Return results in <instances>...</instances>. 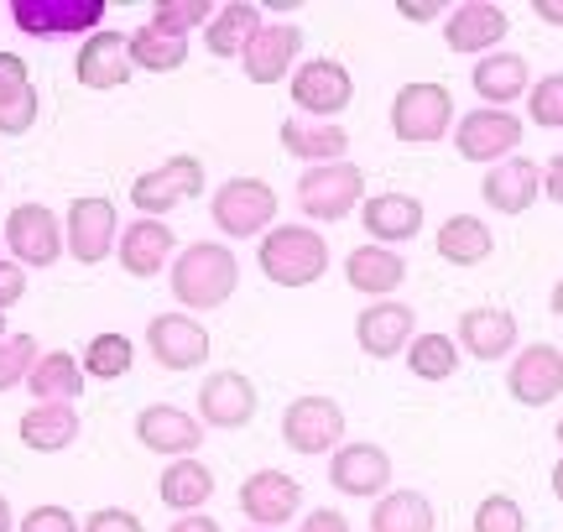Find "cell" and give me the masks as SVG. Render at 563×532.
<instances>
[{
	"mask_svg": "<svg viewBox=\"0 0 563 532\" xmlns=\"http://www.w3.org/2000/svg\"><path fill=\"white\" fill-rule=\"evenodd\" d=\"M235 282H241V262H235V251L220 246V241H194V246L173 262V298H178L188 313H194V308L230 303Z\"/></svg>",
	"mask_w": 563,
	"mask_h": 532,
	"instance_id": "6da1fadb",
	"label": "cell"
},
{
	"mask_svg": "<svg viewBox=\"0 0 563 532\" xmlns=\"http://www.w3.org/2000/svg\"><path fill=\"white\" fill-rule=\"evenodd\" d=\"M256 262H262V277L277 287H308L319 282L323 271H329V246H323L319 230L308 225H277L262 235V251H256Z\"/></svg>",
	"mask_w": 563,
	"mask_h": 532,
	"instance_id": "7a4b0ae2",
	"label": "cell"
},
{
	"mask_svg": "<svg viewBox=\"0 0 563 532\" xmlns=\"http://www.w3.org/2000/svg\"><path fill=\"white\" fill-rule=\"evenodd\" d=\"M454 125V95H449V84H402L397 89V100H391V131H397V142H439L443 131Z\"/></svg>",
	"mask_w": 563,
	"mask_h": 532,
	"instance_id": "3957f363",
	"label": "cell"
},
{
	"mask_svg": "<svg viewBox=\"0 0 563 532\" xmlns=\"http://www.w3.org/2000/svg\"><path fill=\"white\" fill-rule=\"evenodd\" d=\"M214 225L235 241H251V235H266V225L277 220V188L266 178H230V184L214 193Z\"/></svg>",
	"mask_w": 563,
	"mask_h": 532,
	"instance_id": "277c9868",
	"label": "cell"
},
{
	"mask_svg": "<svg viewBox=\"0 0 563 532\" xmlns=\"http://www.w3.org/2000/svg\"><path fill=\"white\" fill-rule=\"evenodd\" d=\"M365 193V173L355 163H323V167H308L298 178V204L308 220H323V225H334L344 220L350 209L361 204Z\"/></svg>",
	"mask_w": 563,
	"mask_h": 532,
	"instance_id": "5b68a950",
	"label": "cell"
},
{
	"mask_svg": "<svg viewBox=\"0 0 563 532\" xmlns=\"http://www.w3.org/2000/svg\"><path fill=\"white\" fill-rule=\"evenodd\" d=\"M203 193V163L199 157H167L162 167L141 173L131 184V204L141 209V220H162L167 209H178L183 199H199Z\"/></svg>",
	"mask_w": 563,
	"mask_h": 532,
	"instance_id": "8992f818",
	"label": "cell"
},
{
	"mask_svg": "<svg viewBox=\"0 0 563 532\" xmlns=\"http://www.w3.org/2000/svg\"><path fill=\"white\" fill-rule=\"evenodd\" d=\"M282 439L298 454H334L344 444V408L334 397H298L282 412Z\"/></svg>",
	"mask_w": 563,
	"mask_h": 532,
	"instance_id": "52a82bcc",
	"label": "cell"
},
{
	"mask_svg": "<svg viewBox=\"0 0 563 532\" xmlns=\"http://www.w3.org/2000/svg\"><path fill=\"white\" fill-rule=\"evenodd\" d=\"M517 142H522V121L511 115V110H490V104H481V110H470L460 121V131H454V146H460L464 163H511V152H517Z\"/></svg>",
	"mask_w": 563,
	"mask_h": 532,
	"instance_id": "ba28073f",
	"label": "cell"
},
{
	"mask_svg": "<svg viewBox=\"0 0 563 532\" xmlns=\"http://www.w3.org/2000/svg\"><path fill=\"white\" fill-rule=\"evenodd\" d=\"M350 95H355L350 68L334 58H308V63H298V74H292V104H298L308 121L340 115L344 104H350Z\"/></svg>",
	"mask_w": 563,
	"mask_h": 532,
	"instance_id": "9c48e42d",
	"label": "cell"
},
{
	"mask_svg": "<svg viewBox=\"0 0 563 532\" xmlns=\"http://www.w3.org/2000/svg\"><path fill=\"white\" fill-rule=\"evenodd\" d=\"M146 345H152V361L162 370H194L209 361V329L194 319V313H157L146 324Z\"/></svg>",
	"mask_w": 563,
	"mask_h": 532,
	"instance_id": "30bf717a",
	"label": "cell"
},
{
	"mask_svg": "<svg viewBox=\"0 0 563 532\" xmlns=\"http://www.w3.org/2000/svg\"><path fill=\"white\" fill-rule=\"evenodd\" d=\"M5 246L26 266H53L63 256V225L47 204H16L5 214Z\"/></svg>",
	"mask_w": 563,
	"mask_h": 532,
	"instance_id": "8fae6325",
	"label": "cell"
},
{
	"mask_svg": "<svg viewBox=\"0 0 563 532\" xmlns=\"http://www.w3.org/2000/svg\"><path fill=\"white\" fill-rule=\"evenodd\" d=\"M115 235H121V214L110 199H95V193H84L68 204V256L84 266H95L110 256L115 246Z\"/></svg>",
	"mask_w": 563,
	"mask_h": 532,
	"instance_id": "7c38bea8",
	"label": "cell"
},
{
	"mask_svg": "<svg viewBox=\"0 0 563 532\" xmlns=\"http://www.w3.org/2000/svg\"><path fill=\"white\" fill-rule=\"evenodd\" d=\"M329 480L344 496H365V501L376 496L382 501L386 486H391V454L382 444H340L329 459Z\"/></svg>",
	"mask_w": 563,
	"mask_h": 532,
	"instance_id": "4fadbf2b",
	"label": "cell"
},
{
	"mask_svg": "<svg viewBox=\"0 0 563 532\" xmlns=\"http://www.w3.org/2000/svg\"><path fill=\"white\" fill-rule=\"evenodd\" d=\"M11 16L26 37H58V32L100 26L104 0H11Z\"/></svg>",
	"mask_w": 563,
	"mask_h": 532,
	"instance_id": "5bb4252c",
	"label": "cell"
},
{
	"mask_svg": "<svg viewBox=\"0 0 563 532\" xmlns=\"http://www.w3.org/2000/svg\"><path fill=\"white\" fill-rule=\"evenodd\" d=\"M241 512L251 517L256 528L277 532L282 522H292V517L302 512V486L282 470H256L241 486Z\"/></svg>",
	"mask_w": 563,
	"mask_h": 532,
	"instance_id": "9a60e30c",
	"label": "cell"
},
{
	"mask_svg": "<svg viewBox=\"0 0 563 532\" xmlns=\"http://www.w3.org/2000/svg\"><path fill=\"white\" fill-rule=\"evenodd\" d=\"M355 340L371 361H391L418 340V313H412V303H371L355 319Z\"/></svg>",
	"mask_w": 563,
	"mask_h": 532,
	"instance_id": "2e32d148",
	"label": "cell"
},
{
	"mask_svg": "<svg viewBox=\"0 0 563 532\" xmlns=\"http://www.w3.org/2000/svg\"><path fill=\"white\" fill-rule=\"evenodd\" d=\"M136 439H141V444H146L152 454H167V459H188V454H199V444H203V423L194 418V412L157 402V408H141V412H136Z\"/></svg>",
	"mask_w": 563,
	"mask_h": 532,
	"instance_id": "e0dca14e",
	"label": "cell"
},
{
	"mask_svg": "<svg viewBox=\"0 0 563 532\" xmlns=\"http://www.w3.org/2000/svg\"><path fill=\"white\" fill-rule=\"evenodd\" d=\"M256 418V387L241 370H214L199 387V423L209 429H245Z\"/></svg>",
	"mask_w": 563,
	"mask_h": 532,
	"instance_id": "ac0fdd59",
	"label": "cell"
},
{
	"mask_svg": "<svg viewBox=\"0 0 563 532\" xmlns=\"http://www.w3.org/2000/svg\"><path fill=\"white\" fill-rule=\"evenodd\" d=\"M511 397L522 408H548L563 391V350L553 345H527L517 361H511V376H506Z\"/></svg>",
	"mask_w": 563,
	"mask_h": 532,
	"instance_id": "d6986e66",
	"label": "cell"
},
{
	"mask_svg": "<svg viewBox=\"0 0 563 532\" xmlns=\"http://www.w3.org/2000/svg\"><path fill=\"white\" fill-rule=\"evenodd\" d=\"M79 84L84 89H121L136 63H131V37L125 32H89L79 47Z\"/></svg>",
	"mask_w": 563,
	"mask_h": 532,
	"instance_id": "ffe728a7",
	"label": "cell"
},
{
	"mask_svg": "<svg viewBox=\"0 0 563 532\" xmlns=\"http://www.w3.org/2000/svg\"><path fill=\"white\" fill-rule=\"evenodd\" d=\"M506 11L501 5H490V0H464V5H454L449 11V21H443V42H449V53H490L496 42L506 37Z\"/></svg>",
	"mask_w": 563,
	"mask_h": 532,
	"instance_id": "44dd1931",
	"label": "cell"
},
{
	"mask_svg": "<svg viewBox=\"0 0 563 532\" xmlns=\"http://www.w3.org/2000/svg\"><path fill=\"white\" fill-rule=\"evenodd\" d=\"M298 53H302V32L298 26H262L256 42L245 47V79L251 84H282L298 74Z\"/></svg>",
	"mask_w": 563,
	"mask_h": 532,
	"instance_id": "7402d4cb",
	"label": "cell"
},
{
	"mask_svg": "<svg viewBox=\"0 0 563 532\" xmlns=\"http://www.w3.org/2000/svg\"><path fill=\"white\" fill-rule=\"evenodd\" d=\"M481 193L496 214H527V209L538 204V193H543V167L527 163V157H511V163L485 173Z\"/></svg>",
	"mask_w": 563,
	"mask_h": 532,
	"instance_id": "603a6c76",
	"label": "cell"
},
{
	"mask_svg": "<svg viewBox=\"0 0 563 532\" xmlns=\"http://www.w3.org/2000/svg\"><path fill=\"white\" fill-rule=\"evenodd\" d=\"M282 146L308 167H323V163H344L350 152V131L334 121H308V115H287L282 121Z\"/></svg>",
	"mask_w": 563,
	"mask_h": 532,
	"instance_id": "cb8c5ba5",
	"label": "cell"
},
{
	"mask_svg": "<svg viewBox=\"0 0 563 532\" xmlns=\"http://www.w3.org/2000/svg\"><path fill=\"white\" fill-rule=\"evenodd\" d=\"M475 361H501V355H511V345H517V319L506 313V308L485 303V308H464L460 313V334H454Z\"/></svg>",
	"mask_w": 563,
	"mask_h": 532,
	"instance_id": "d4e9b609",
	"label": "cell"
},
{
	"mask_svg": "<svg viewBox=\"0 0 563 532\" xmlns=\"http://www.w3.org/2000/svg\"><path fill=\"white\" fill-rule=\"evenodd\" d=\"M361 225L376 235V246H402L422 230V204L412 193H371L361 204Z\"/></svg>",
	"mask_w": 563,
	"mask_h": 532,
	"instance_id": "484cf974",
	"label": "cell"
},
{
	"mask_svg": "<svg viewBox=\"0 0 563 532\" xmlns=\"http://www.w3.org/2000/svg\"><path fill=\"white\" fill-rule=\"evenodd\" d=\"M344 282L365 298H391L407 282V262L391 246H355L344 256Z\"/></svg>",
	"mask_w": 563,
	"mask_h": 532,
	"instance_id": "4316f807",
	"label": "cell"
},
{
	"mask_svg": "<svg viewBox=\"0 0 563 532\" xmlns=\"http://www.w3.org/2000/svg\"><path fill=\"white\" fill-rule=\"evenodd\" d=\"M173 225L167 220H136V225L121 235V266L131 277H157L162 266L173 262Z\"/></svg>",
	"mask_w": 563,
	"mask_h": 532,
	"instance_id": "83f0119b",
	"label": "cell"
},
{
	"mask_svg": "<svg viewBox=\"0 0 563 532\" xmlns=\"http://www.w3.org/2000/svg\"><path fill=\"white\" fill-rule=\"evenodd\" d=\"M470 84H475V95H481L490 110H506L511 100L527 95V58L522 53H485V58L475 63Z\"/></svg>",
	"mask_w": 563,
	"mask_h": 532,
	"instance_id": "f1b7e54d",
	"label": "cell"
},
{
	"mask_svg": "<svg viewBox=\"0 0 563 532\" xmlns=\"http://www.w3.org/2000/svg\"><path fill=\"white\" fill-rule=\"evenodd\" d=\"M262 26H266L262 5H251V0H230V5H220L214 21L203 26V42H209V53H214V58H235V53L245 58V47L256 42Z\"/></svg>",
	"mask_w": 563,
	"mask_h": 532,
	"instance_id": "f546056e",
	"label": "cell"
},
{
	"mask_svg": "<svg viewBox=\"0 0 563 532\" xmlns=\"http://www.w3.org/2000/svg\"><path fill=\"white\" fill-rule=\"evenodd\" d=\"M79 412H74V402H37V408L21 418V444L37 454H58L68 450L74 439H79Z\"/></svg>",
	"mask_w": 563,
	"mask_h": 532,
	"instance_id": "4dcf8cb0",
	"label": "cell"
},
{
	"mask_svg": "<svg viewBox=\"0 0 563 532\" xmlns=\"http://www.w3.org/2000/svg\"><path fill=\"white\" fill-rule=\"evenodd\" d=\"M157 496L173 507V512H199L203 501L214 496V470L203 465L199 454H188V459H173L167 470H162V480H157Z\"/></svg>",
	"mask_w": 563,
	"mask_h": 532,
	"instance_id": "1f68e13d",
	"label": "cell"
},
{
	"mask_svg": "<svg viewBox=\"0 0 563 532\" xmlns=\"http://www.w3.org/2000/svg\"><path fill=\"white\" fill-rule=\"evenodd\" d=\"M26 391L37 402H79L84 397V366L68 355V350H47L32 376H26Z\"/></svg>",
	"mask_w": 563,
	"mask_h": 532,
	"instance_id": "d6a6232c",
	"label": "cell"
},
{
	"mask_svg": "<svg viewBox=\"0 0 563 532\" xmlns=\"http://www.w3.org/2000/svg\"><path fill=\"white\" fill-rule=\"evenodd\" d=\"M490 251H496V235H490L485 220H475V214H454V220H443L439 256L449 266H481Z\"/></svg>",
	"mask_w": 563,
	"mask_h": 532,
	"instance_id": "836d02e7",
	"label": "cell"
},
{
	"mask_svg": "<svg viewBox=\"0 0 563 532\" xmlns=\"http://www.w3.org/2000/svg\"><path fill=\"white\" fill-rule=\"evenodd\" d=\"M439 517H433V501L422 491H386L371 512V532H433Z\"/></svg>",
	"mask_w": 563,
	"mask_h": 532,
	"instance_id": "e575fe53",
	"label": "cell"
},
{
	"mask_svg": "<svg viewBox=\"0 0 563 532\" xmlns=\"http://www.w3.org/2000/svg\"><path fill=\"white\" fill-rule=\"evenodd\" d=\"M407 370L418 381H449L460 370V340H449V334H418L407 345Z\"/></svg>",
	"mask_w": 563,
	"mask_h": 532,
	"instance_id": "d590c367",
	"label": "cell"
},
{
	"mask_svg": "<svg viewBox=\"0 0 563 532\" xmlns=\"http://www.w3.org/2000/svg\"><path fill=\"white\" fill-rule=\"evenodd\" d=\"M183 58H188V42L162 37L152 26H136V32H131V63L146 68V74H173V68H183Z\"/></svg>",
	"mask_w": 563,
	"mask_h": 532,
	"instance_id": "8d00e7d4",
	"label": "cell"
},
{
	"mask_svg": "<svg viewBox=\"0 0 563 532\" xmlns=\"http://www.w3.org/2000/svg\"><path fill=\"white\" fill-rule=\"evenodd\" d=\"M214 11H220V5H209V0H157L146 26H152V32H162V37H178L183 42L194 26H209V21H214Z\"/></svg>",
	"mask_w": 563,
	"mask_h": 532,
	"instance_id": "74e56055",
	"label": "cell"
},
{
	"mask_svg": "<svg viewBox=\"0 0 563 532\" xmlns=\"http://www.w3.org/2000/svg\"><path fill=\"white\" fill-rule=\"evenodd\" d=\"M136 361V345L125 340V334H95L89 350H84V376H100V381H115L125 376Z\"/></svg>",
	"mask_w": 563,
	"mask_h": 532,
	"instance_id": "f35d334b",
	"label": "cell"
},
{
	"mask_svg": "<svg viewBox=\"0 0 563 532\" xmlns=\"http://www.w3.org/2000/svg\"><path fill=\"white\" fill-rule=\"evenodd\" d=\"M37 361H42V350L32 334H5V340H0V391L21 387Z\"/></svg>",
	"mask_w": 563,
	"mask_h": 532,
	"instance_id": "ab89813d",
	"label": "cell"
},
{
	"mask_svg": "<svg viewBox=\"0 0 563 532\" xmlns=\"http://www.w3.org/2000/svg\"><path fill=\"white\" fill-rule=\"evenodd\" d=\"M527 115H532V125H543V131H559L563 125V74H548V79L532 84Z\"/></svg>",
	"mask_w": 563,
	"mask_h": 532,
	"instance_id": "60d3db41",
	"label": "cell"
},
{
	"mask_svg": "<svg viewBox=\"0 0 563 532\" xmlns=\"http://www.w3.org/2000/svg\"><path fill=\"white\" fill-rule=\"evenodd\" d=\"M475 532H527V512L511 501V496H485L475 507Z\"/></svg>",
	"mask_w": 563,
	"mask_h": 532,
	"instance_id": "b9f144b4",
	"label": "cell"
},
{
	"mask_svg": "<svg viewBox=\"0 0 563 532\" xmlns=\"http://www.w3.org/2000/svg\"><path fill=\"white\" fill-rule=\"evenodd\" d=\"M32 121H37V89H26V95L0 104V136H26Z\"/></svg>",
	"mask_w": 563,
	"mask_h": 532,
	"instance_id": "7bdbcfd3",
	"label": "cell"
},
{
	"mask_svg": "<svg viewBox=\"0 0 563 532\" xmlns=\"http://www.w3.org/2000/svg\"><path fill=\"white\" fill-rule=\"evenodd\" d=\"M21 532H79V522L68 507H37V512H26Z\"/></svg>",
	"mask_w": 563,
	"mask_h": 532,
	"instance_id": "ee69618b",
	"label": "cell"
},
{
	"mask_svg": "<svg viewBox=\"0 0 563 532\" xmlns=\"http://www.w3.org/2000/svg\"><path fill=\"white\" fill-rule=\"evenodd\" d=\"M32 89V79H26V63L16 58V53H0V104L16 100V95H26Z\"/></svg>",
	"mask_w": 563,
	"mask_h": 532,
	"instance_id": "f6af8a7d",
	"label": "cell"
},
{
	"mask_svg": "<svg viewBox=\"0 0 563 532\" xmlns=\"http://www.w3.org/2000/svg\"><path fill=\"white\" fill-rule=\"evenodd\" d=\"M84 532H146V528H141L136 512H125V507H104V512H95L89 522H84Z\"/></svg>",
	"mask_w": 563,
	"mask_h": 532,
	"instance_id": "bcb514c9",
	"label": "cell"
},
{
	"mask_svg": "<svg viewBox=\"0 0 563 532\" xmlns=\"http://www.w3.org/2000/svg\"><path fill=\"white\" fill-rule=\"evenodd\" d=\"M21 292H26V271H21V262H0V313L16 308Z\"/></svg>",
	"mask_w": 563,
	"mask_h": 532,
	"instance_id": "7dc6e473",
	"label": "cell"
},
{
	"mask_svg": "<svg viewBox=\"0 0 563 532\" xmlns=\"http://www.w3.org/2000/svg\"><path fill=\"white\" fill-rule=\"evenodd\" d=\"M302 532H350V522H344V512H334V507H319V512L302 517Z\"/></svg>",
	"mask_w": 563,
	"mask_h": 532,
	"instance_id": "c3c4849f",
	"label": "cell"
},
{
	"mask_svg": "<svg viewBox=\"0 0 563 532\" xmlns=\"http://www.w3.org/2000/svg\"><path fill=\"white\" fill-rule=\"evenodd\" d=\"M397 11H402L407 21H418V26H422V21H433L443 11V0H397Z\"/></svg>",
	"mask_w": 563,
	"mask_h": 532,
	"instance_id": "681fc988",
	"label": "cell"
},
{
	"mask_svg": "<svg viewBox=\"0 0 563 532\" xmlns=\"http://www.w3.org/2000/svg\"><path fill=\"white\" fill-rule=\"evenodd\" d=\"M543 193L553 199V204H563V152L543 167Z\"/></svg>",
	"mask_w": 563,
	"mask_h": 532,
	"instance_id": "f907efd6",
	"label": "cell"
},
{
	"mask_svg": "<svg viewBox=\"0 0 563 532\" xmlns=\"http://www.w3.org/2000/svg\"><path fill=\"white\" fill-rule=\"evenodd\" d=\"M167 532H220V522H214V517H203V512H188V517H178Z\"/></svg>",
	"mask_w": 563,
	"mask_h": 532,
	"instance_id": "816d5d0a",
	"label": "cell"
},
{
	"mask_svg": "<svg viewBox=\"0 0 563 532\" xmlns=\"http://www.w3.org/2000/svg\"><path fill=\"white\" fill-rule=\"evenodd\" d=\"M532 11H538L548 26H563V0H532Z\"/></svg>",
	"mask_w": 563,
	"mask_h": 532,
	"instance_id": "f5cc1de1",
	"label": "cell"
},
{
	"mask_svg": "<svg viewBox=\"0 0 563 532\" xmlns=\"http://www.w3.org/2000/svg\"><path fill=\"white\" fill-rule=\"evenodd\" d=\"M11 528H16V517H11V501L0 496V532H11Z\"/></svg>",
	"mask_w": 563,
	"mask_h": 532,
	"instance_id": "db71d44e",
	"label": "cell"
},
{
	"mask_svg": "<svg viewBox=\"0 0 563 532\" xmlns=\"http://www.w3.org/2000/svg\"><path fill=\"white\" fill-rule=\"evenodd\" d=\"M553 313L563 319V277H559V287H553Z\"/></svg>",
	"mask_w": 563,
	"mask_h": 532,
	"instance_id": "11a10c76",
	"label": "cell"
},
{
	"mask_svg": "<svg viewBox=\"0 0 563 532\" xmlns=\"http://www.w3.org/2000/svg\"><path fill=\"white\" fill-rule=\"evenodd\" d=\"M553 496L563 501V459H559V470H553Z\"/></svg>",
	"mask_w": 563,
	"mask_h": 532,
	"instance_id": "9f6ffc18",
	"label": "cell"
},
{
	"mask_svg": "<svg viewBox=\"0 0 563 532\" xmlns=\"http://www.w3.org/2000/svg\"><path fill=\"white\" fill-rule=\"evenodd\" d=\"M553 433H559V450H563V418H559V429H553Z\"/></svg>",
	"mask_w": 563,
	"mask_h": 532,
	"instance_id": "6f0895ef",
	"label": "cell"
},
{
	"mask_svg": "<svg viewBox=\"0 0 563 532\" xmlns=\"http://www.w3.org/2000/svg\"><path fill=\"white\" fill-rule=\"evenodd\" d=\"M0 340H5V313H0Z\"/></svg>",
	"mask_w": 563,
	"mask_h": 532,
	"instance_id": "680465c9",
	"label": "cell"
},
{
	"mask_svg": "<svg viewBox=\"0 0 563 532\" xmlns=\"http://www.w3.org/2000/svg\"><path fill=\"white\" fill-rule=\"evenodd\" d=\"M0 246H5V230H0Z\"/></svg>",
	"mask_w": 563,
	"mask_h": 532,
	"instance_id": "91938a15",
	"label": "cell"
},
{
	"mask_svg": "<svg viewBox=\"0 0 563 532\" xmlns=\"http://www.w3.org/2000/svg\"><path fill=\"white\" fill-rule=\"evenodd\" d=\"M251 532H266V528H251Z\"/></svg>",
	"mask_w": 563,
	"mask_h": 532,
	"instance_id": "94428289",
	"label": "cell"
}]
</instances>
